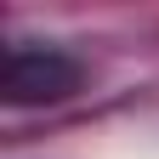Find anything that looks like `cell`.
I'll return each mask as SVG.
<instances>
[{
  "instance_id": "cell-1",
  "label": "cell",
  "mask_w": 159,
  "mask_h": 159,
  "mask_svg": "<svg viewBox=\"0 0 159 159\" xmlns=\"http://www.w3.org/2000/svg\"><path fill=\"white\" fill-rule=\"evenodd\" d=\"M80 80H85V68L68 51H57V46H11L6 68H0V97L11 108H46V102L74 97Z\"/></svg>"
}]
</instances>
